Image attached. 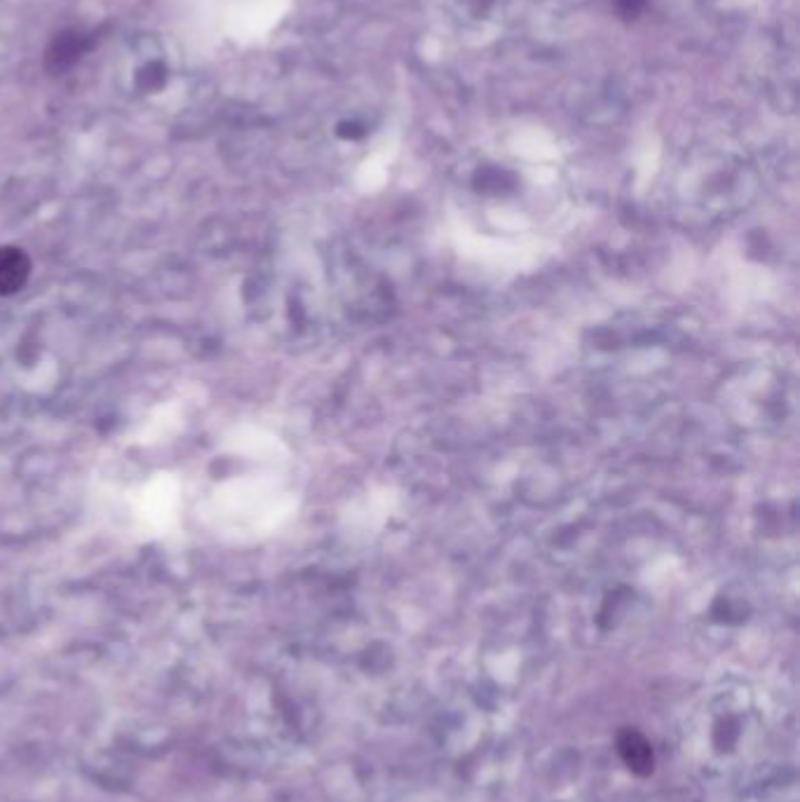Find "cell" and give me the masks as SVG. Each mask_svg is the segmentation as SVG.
I'll return each instance as SVG.
<instances>
[{
  "instance_id": "5",
  "label": "cell",
  "mask_w": 800,
  "mask_h": 802,
  "mask_svg": "<svg viewBox=\"0 0 800 802\" xmlns=\"http://www.w3.org/2000/svg\"><path fill=\"white\" fill-rule=\"evenodd\" d=\"M618 3L625 12H636L643 5V0H618Z\"/></svg>"
},
{
  "instance_id": "3",
  "label": "cell",
  "mask_w": 800,
  "mask_h": 802,
  "mask_svg": "<svg viewBox=\"0 0 800 802\" xmlns=\"http://www.w3.org/2000/svg\"><path fill=\"white\" fill-rule=\"evenodd\" d=\"M83 50H85L83 36H78V33H64V36L54 40L50 57L47 59H50L52 69H66V66H71L73 61L83 54Z\"/></svg>"
},
{
  "instance_id": "2",
  "label": "cell",
  "mask_w": 800,
  "mask_h": 802,
  "mask_svg": "<svg viewBox=\"0 0 800 802\" xmlns=\"http://www.w3.org/2000/svg\"><path fill=\"white\" fill-rule=\"evenodd\" d=\"M31 273V261L22 249L0 247V296H12L24 287Z\"/></svg>"
},
{
  "instance_id": "1",
  "label": "cell",
  "mask_w": 800,
  "mask_h": 802,
  "mask_svg": "<svg viewBox=\"0 0 800 802\" xmlns=\"http://www.w3.org/2000/svg\"><path fill=\"white\" fill-rule=\"evenodd\" d=\"M618 753L622 763L627 765L629 772L639 774V777H648L655 767V753L653 746L639 730H622L618 737Z\"/></svg>"
},
{
  "instance_id": "4",
  "label": "cell",
  "mask_w": 800,
  "mask_h": 802,
  "mask_svg": "<svg viewBox=\"0 0 800 802\" xmlns=\"http://www.w3.org/2000/svg\"><path fill=\"white\" fill-rule=\"evenodd\" d=\"M165 83V73H162V69L158 64L155 66H148V69H144L141 71V76H139V85L144 87L146 92H153V90H158V87Z\"/></svg>"
}]
</instances>
